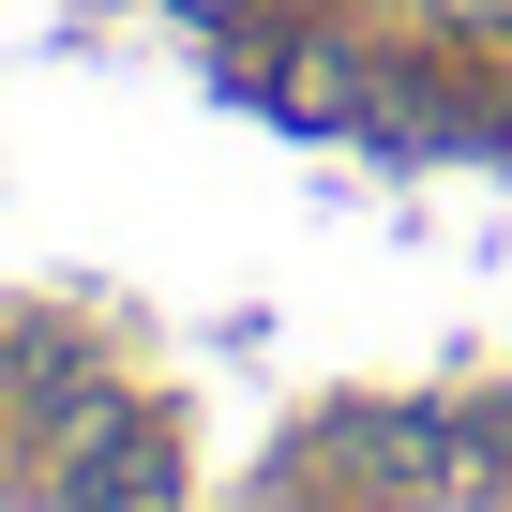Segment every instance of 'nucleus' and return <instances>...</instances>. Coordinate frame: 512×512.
<instances>
[{
	"instance_id": "1",
	"label": "nucleus",
	"mask_w": 512,
	"mask_h": 512,
	"mask_svg": "<svg viewBox=\"0 0 512 512\" xmlns=\"http://www.w3.org/2000/svg\"><path fill=\"white\" fill-rule=\"evenodd\" d=\"M181 497V452L121 407H76V452H61V512H166Z\"/></svg>"
}]
</instances>
